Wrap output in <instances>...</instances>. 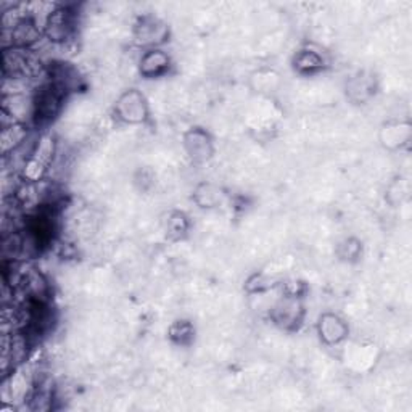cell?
Instances as JSON below:
<instances>
[{
	"mask_svg": "<svg viewBox=\"0 0 412 412\" xmlns=\"http://www.w3.org/2000/svg\"><path fill=\"white\" fill-rule=\"evenodd\" d=\"M75 26V17L68 8H57L47 14L46 18V34L53 42H63L70 37Z\"/></svg>",
	"mask_w": 412,
	"mask_h": 412,
	"instance_id": "cell-1",
	"label": "cell"
},
{
	"mask_svg": "<svg viewBox=\"0 0 412 412\" xmlns=\"http://www.w3.org/2000/svg\"><path fill=\"white\" fill-rule=\"evenodd\" d=\"M119 118L128 121V123H140L147 118V106L142 95L137 92H129L123 99L119 100L118 105Z\"/></svg>",
	"mask_w": 412,
	"mask_h": 412,
	"instance_id": "cell-2",
	"label": "cell"
},
{
	"mask_svg": "<svg viewBox=\"0 0 412 412\" xmlns=\"http://www.w3.org/2000/svg\"><path fill=\"white\" fill-rule=\"evenodd\" d=\"M169 66V58L166 53H163L161 50H152L145 52V55L140 60V72L145 76H158L161 72L166 71V68Z\"/></svg>",
	"mask_w": 412,
	"mask_h": 412,
	"instance_id": "cell-3",
	"label": "cell"
},
{
	"mask_svg": "<svg viewBox=\"0 0 412 412\" xmlns=\"http://www.w3.org/2000/svg\"><path fill=\"white\" fill-rule=\"evenodd\" d=\"M319 332H321V337L327 343H338L343 340L346 335V327L343 321H340L337 316H332V314H327L321 319V324H319Z\"/></svg>",
	"mask_w": 412,
	"mask_h": 412,
	"instance_id": "cell-4",
	"label": "cell"
},
{
	"mask_svg": "<svg viewBox=\"0 0 412 412\" xmlns=\"http://www.w3.org/2000/svg\"><path fill=\"white\" fill-rule=\"evenodd\" d=\"M139 43L144 46H155V43L161 42L164 37V26L161 23L155 21V19H147L139 24L137 32H135Z\"/></svg>",
	"mask_w": 412,
	"mask_h": 412,
	"instance_id": "cell-5",
	"label": "cell"
},
{
	"mask_svg": "<svg viewBox=\"0 0 412 412\" xmlns=\"http://www.w3.org/2000/svg\"><path fill=\"white\" fill-rule=\"evenodd\" d=\"M300 314H302V308L298 306V303L287 300L275 308V321L287 327L300 321Z\"/></svg>",
	"mask_w": 412,
	"mask_h": 412,
	"instance_id": "cell-6",
	"label": "cell"
},
{
	"mask_svg": "<svg viewBox=\"0 0 412 412\" xmlns=\"http://www.w3.org/2000/svg\"><path fill=\"white\" fill-rule=\"evenodd\" d=\"M193 140H188V148H190V153L193 158L197 159H205L210 157V142H208L206 137L203 134H192Z\"/></svg>",
	"mask_w": 412,
	"mask_h": 412,
	"instance_id": "cell-7",
	"label": "cell"
},
{
	"mask_svg": "<svg viewBox=\"0 0 412 412\" xmlns=\"http://www.w3.org/2000/svg\"><path fill=\"white\" fill-rule=\"evenodd\" d=\"M297 68L302 71H313L314 68H321L322 60L314 52H302L297 57Z\"/></svg>",
	"mask_w": 412,
	"mask_h": 412,
	"instance_id": "cell-8",
	"label": "cell"
}]
</instances>
